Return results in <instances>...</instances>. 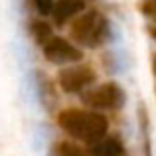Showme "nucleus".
Returning <instances> with one entry per match:
<instances>
[{"label":"nucleus","mask_w":156,"mask_h":156,"mask_svg":"<svg viewBox=\"0 0 156 156\" xmlns=\"http://www.w3.org/2000/svg\"><path fill=\"white\" fill-rule=\"evenodd\" d=\"M59 126L73 138L87 144H95L101 138H105L109 122L101 113L93 111H81V109H65L57 117Z\"/></svg>","instance_id":"f257e3e1"},{"label":"nucleus","mask_w":156,"mask_h":156,"mask_svg":"<svg viewBox=\"0 0 156 156\" xmlns=\"http://www.w3.org/2000/svg\"><path fill=\"white\" fill-rule=\"evenodd\" d=\"M107 32H109V24H107L105 16L97 10L85 12L71 26L73 40L83 44V46H97V44H101L107 38Z\"/></svg>","instance_id":"f03ea898"},{"label":"nucleus","mask_w":156,"mask_h":156,"mask_svg":"<svg viewBox=\"0 0 156 156\" xmlns=\"http://www.w3.org/2000/svg\"><path fill=\"white\" fill-rule=\"evenodd\" d=\"M122 101H125V93L115 83H105V85H99V87L83 93V103L97 111L119 109L122 105Z\"/></svg>","instance_id":"7ed1b4c3"},{"label":"nucleus","mask_w":156,"mask_h":156,"mask_svg":"<svg viewBox=\"0 0 156 156\" xmlns=\"http://www.w3.org/2000/svg\"><path fill=\"white\" fill-rule=\"evenodd\" d=\"M95 81V73L87 65H75L59 71V85L67 93H79Z\"/></svg>","instance_id":"20e7f679"},{"label":"nucleus","mask_w":156,"mask_h":156,"mask_svg":"<svg viewBox=\"0 0 156 156\" xmlns=\"http://www.w3.org/2000/svg\"><path fill=\"white\" fill-rule=\"evenodd\" d=\"M44 55L53 63H73L83 57L81 50L67 42L63 38H51L50 42L44 44Z\"/></svg>","instance_id":"39448f33"},{"label":"nucleus","mask_w":156,"mask_h":156,"mask_svg":"<svg viewBox=\"0 0 156 156\" xmlns=\"http://www.w3.org/2000/svg\"><path fill=\"white\" fill-rule=\"evenodd\" d=\"M85 8V2L83 0H59V2L53 4V10H51V16L55 20V24H65L69 18L81 14Z\"/></svg>","instance_id":"423d86ee"},{"label":"nucleus","mask_w":156,"mask_h":156,"mask_svg":"<svg viewBox=\"0 0 156 156\" xmlns=\"http://www.w3.org/2000/svg\"><path fill=\"white\" fill-rule=\"evenodd\" d=\"M122 154V144L119 138H101L99 142L91 144L89 156H121Z\"/></svg>","instance_id":"0eeeda50"},{"label":"nucleus","mask_w":156,"mask_h":156,"mask_svg":"<svg viewBox=\"0 0 156 156\" xmlns=\"http://www.w3.org/2000/svg\"><path fill=\"white\" fill-rule=\"evenodd\" d=\"M32 34H34L36 42H40V44H46V42H50L53 38L51 36V26L46 24V22H34L32 24Z\"/></svg>","instance_id":"6e6552de"},{"label":"nucleus","mask_w":156,"mask_h":156,"mask_svg":"<svg viewBox=\"0 0 156 156\" xmlns=\"http://www.w3.org/2000/svg\"><path fill=\"white\" fill-rule=\"evenodd\" d=\"M57 156H89L85 150H81L77 144H71V142H59L55 148Z\"/></svg>","instance_id":"1a4fd4ad"},{"label":"nucleus","mask_w":156,"mask_h":156,"mask_svg":"<svg viewBox=\"0 0 156 156\" xmlns=\"http://www.w3.org/2000/svg\"><path fill=\"white\" fill-rule=\"evenodd\" d=\"M34 6H36V10H38L42 16L51 14V10H53V2L51 0H34Z\"/></svg>","instance_id":"9d476101"},{"label":"nucleus","mask_w":156,"mask_h":156,"mask_svg":"<svg viewBox=\"0 0 156 156\" xmlns=\"http://www.w3.org/2000/svg\"><path fill=\"white\" fill-rule=\"evenodd\" d=\"M150 32H152V38L156 40V28H152V30H150Z\"/></svg>","instance_id":"9b49d317"},{"label":"nucleus","mask_w":156,"mask_h":156,"mask_svg":"<svg viewBox=\"0 0 156 156\" xmlns=\"http://www.w3.org/2000/svg\"><path fill=\"white\" fill-rule=\"evenodd\" d=\"M154 71H156V57H154Z\"/></svg>","instance_id":"f8f14e48"}]
</instances>
